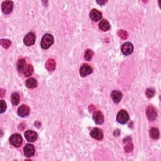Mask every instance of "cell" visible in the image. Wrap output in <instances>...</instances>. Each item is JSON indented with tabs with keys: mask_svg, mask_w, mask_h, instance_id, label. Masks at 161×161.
I'll return each mask as SVG.
<instances>
[{
	"mask_svg": "<svg viewBox=\"0 0 161 161\" xmlns=\"http://www.w3.org/2000/svg\"><path fill=\"white\" fill-rule=\"evenodd\" d=\"M35 152V148L33 145L27 144L24 147V154L27 157H32Z\"/></svg>",
	"mask_w": 161,
	"mask_h": 161,
	"instance_id": "obj_12",
	"label": "cell"
},
{
	"mask_svg": "<svg viewBox=\"0 0 161 161\" xmlns=\"http://www.w3.org/2000/svg\"><path fill=\"white\" fill-rule=\"evenodd\" d=\"M9 142L13 146L15 147H18L22 145L23 142V138L21 135H20L18 134H15L10 137Z\"/></svg>",
	"mask_w": 161,
	"mask_h": 161,
	"instance_id": "obj_2",
	"label": "cell"
},
{
	"mask_svg": "<svg viewBox=\"0 0 161 161\" xmlns=\"http://www.w3.org/2000/svg\"><path fill=\"white\" fill-rule=\"evenodd\" d=\"M26 67V61L24 59H21L18 60L17 64V69L20 73H22Z\"/></svg>",
	"mask_w": 161,
	"mask_h": 161,
	"instance_id": "obj_19",
	"label": "cell"
},
{
	"mask_svg": "<svg viewBox=\"0 0 161 161\" xmlns=\"http://www.w3.org/2000/svg\"><path fill=\"white\" fill-rule=\"evenodd\" d=\"M54 39L53 36L50 34H47L42 37L40 45L44 49H48L54 44Z\"/></svg>",
	"mask_w": 161,
	"mask_h": 161,
	"instance_id": "obj_1",
	"label": "cell"
},
{
	"mask_svg": "<svg viewBox=\"0 0 161 161\" xmlns=\"http://www.w3.org/2000/svg\"><path fill=\"white\" fill-rule=\"evenodd\" d=\"M0 44L5 48H8L11 45V42L8 39H2L0 41Z\"/></svg>",
	"mask_w": 161,
	"mask_h": 161,
	"instance_id": "obj_25",
	"label": "cell"
},
{
	"mask_svg": "<svg viewBox=\"0 0 161 161\" xmlns=\"http://www.w3.org/2000/svg\"><path fill=\"white\" fill-rule=\"evenodd\" d=\"M131 140H132V138L130 137H127L123 140V143L125 144L124 148L125 152L128 153L132 152L134 148V145L132 142H131Z\"/></svg>",
	"mask_w": 161,
	"mask_h": 161,
	"instance_id": "obj_15",
	"label": "cell"
},
{
	"mask_svg": "<svg viewBox=\"0 0 161 161\" xmlns=\"http://www.w3.org/2000/svg\"><path fill=\"white\" fill-rule=\"evenodd\" d=\"M155 90L153 88H148L145 91V95L148 98H151L155 95Z\"/></svg>",
	"mask_w": 161,
	"mask_h": 161,
	"instance_id": "obj_26",
	"label": "cell"
},
{
	"mask_svg": "<svg viewBox=\"0 0 161 161\" xmlns=\"http://www.w3.org/2000/svg\"><path fill=\"white\" fill-rule=\"evenodd\" d=\"M94 56V52L91 49H87L84 54V59L88 60V61H90L91 60L93 59Z\"/></svg>",
	"mask_w": 161,
	"mask_h": 161,
	"instance_id": "obj_23",
	"label": "cell"
},
{
	"mask_svg": "<svg viewBox=\"0 0 161 161\" xmlns=\"http://www.w3.org/2000/svg\"><path fill=\"white\" fill-rule=\"evenodd\" d=\"M93 120L96 124L101 125L104 122V116L99 111H96L93 114Z\"/></svg>",
	"mask_w": 161,
	"mask_h": 161,
	"instance_id": "obj_14",
	"label": "cell"
},
{
	"mask_svg": "<svg viewBox=\"0 0 161 161\" xmlns=\"http://www.w3.org/2000/svg\"><path fill=\"white\" fill-rule=\"evenodd\" d=\"M25 137L28 142H34L37 138V134L33 130H27L25 133Z\"/></svg>",
	"mask_w": 161,
	"mask_h": 161,
	"instance_id": "obj_11",
	"label": "cell"
},
{
	"mask_svg": "<svg viewBox=\"0 0 161 161\" xmlns=\"http://www.w3.org/2000/svg\"><path fill=\"white\" fill-rule=\"evenodd\" d=\"M37 83L36 80L34 78H30L27 80L26 81V86L28 88L32 89L37 86Z\"/></svg>",
	"mask_w": 161,
	"mask_h": 161,
	"instance_id": "obj_21",
	"label": "cell"
},
{
	"mask_svg": "<svg viewBox=\"0 0 161 161\" xmlns=\"http://www.w3.org/2000/svg\"><path fill=\"white\" fill-rule=\"evenodd\" d=\"M116 120L118 121V122L121 124L127 123L129 120L128 113L125 110H120L118 113Z\"/></svg>",
	"mask_w": 161,
	"mask_h": 161,
	"instance_id": "obj_3",
	"label": "cell"
},
{
	"mask_svg": "<svg viewBox=\"0 0 161 161\" xmlns=\"http://www.w3.org/2000/svg\"><path fill=\"white\" fill-rule=\"evenodd\" d=\"M35 40L36 36L35 33L30 32L27 34V35H25L23 40V42L27 46H32L35 43Z\"/></svg>",
	"mask_w": 161,
	"mask_h": 161,
	"instance_id": "obj_4",
	"label": "cell"
},
{
	"mask_svg": "<svg viewBox=\"0 0 161 161\" xmlns=\"http://www.w3.org/2000/svg\"><path fill=\"white\" fill-rule=\"evenodd\" d=\"M146 115L150 121L155 120L157 117V111L156 108L152 106H148L146 110Z\"/></svg>",
	"mask_w": 161,
	"mask_h": 161,
	"instance_id": "obj_7",
	"label": "cell"
},
{
	"mask_svg": "<svg viewBox=\"0 0 161 161\" xmlns=\"http://www.w3.org/2000/svg\"><path fill=\"white\" fill-rule=\"evenodd\" d=\"M107 2L106 1H97L96 3H98L99 5H104Z\"/></svg>",
	"mask_w": 161,
	"mask_h": 161,
	"instance_id": "obj_30",
	"label": "cell"
},
{
	"mask_svg": "<svg viewBox=\"0 0 161 161\" xmlns=\"http://www.w3.org/2000/svg\"><path fill=\"white\" fill-rule=\"evenodd\" d=\"M121 50L125 55H129L133 52L134 46L130 42H126L122 45Z\"/></svg>",
	"mask_w": 161,
	"mask_h": 161,
	"instance_id": "obj_6",
	"label": "cell"
},
{
	"mask_svg": "<svg viewBox=\"0 0 161 161\" xmlns=\"http://www.w3.org/2000/svg\"><path fill=\"white\" fill-rule=\"evenodd\" d=\"M93 73V69L88 64H84L80 68L79 73L82 77H85Z\"/></svg>",
	"mask_w": 161,
	"mask_h": 161,
	"instance_id": "obj_8",
	"label": "cell"
},
{
	"mask_svg": "<svg viewBox=\"0 0 161 161\" xmlns=\"http://www.w3.org/2000/svg\"><path fill=\"white\" fill-rule=\"evenodd\" d=\"M150 137L152 138L153 139L157 140L159 138L160 136V133H159V130L156 128H152L150 130Z\"/></svg>",
	"mask_w": 161,
	"mask_h": 161,
	"instance_id": "obj_20",
	"label": "cell"
},
{
	"mask_svg": "<svg viewBox=\"0 0 161 161\" xmlns=\"http://www.w3.org/2000/svg\"><path fill=\"white\" fill-rule=\"evenodd\" d=\"M13 3L12 1H5L2 5V10L4 14H9L12 12Z\"/></svg>",
	"mask_w": 161,
	"mask_h": 161,
	"instance_id": "obj_5",
	"label": "cell"
},
{
	"mask_svg": "<svg viewBox=\"0 0 161 161\" xmlns=\"http://www.w3.org/2000/svg\"><path fill=\"white\" fill-rule=\"evenodd\" d=\"M89 17L94 22H98L102 18V13L96 9H93L89 13Z\"/></svg>",
	"mask_w": 161,
	"mask_h": 161,
	"instance_id": "obj_10",
	"label": "cell"
},
{
	"mask_svg": "<svg viewBox=\"0 0 161 161\" xmlns=\"http://www.w3.org/2000/svg\"><path fill=\"white\" fill-rule=\"evenodd\" d=\"M120 130L117 129V130H115V132H114V135L115 136L118 137V136L120 135Z\"/></svg>",
	"mask_w": 161,
	"mask_h": 161,
	"instance_id": "obj_29",
	"label": "cell"
},
{
	"mask_svg": "<svg viewBox=\"0 0 161 161\" xmlns=\"http://www.w3.org/2000/svg\"><path fill=\"white\" fill-rule=\"evenodd\" d=\"M111 97L115 103H118L122 98V93L118 90H114L111 93Z\"/></svg>",
	"mask_w": 161,
	"mask_h": 161,
	"instance_id": "obj_16",
	"label": "cell"
},
{
	"mask_svg": "<svg viewBox=\"0 0 161 161\" xmlns=\"http://www.w3.org/2000/svg\"><path fill=\"white\" fill-rule=\"evenodd\" d=\"M30 113V108L27 105H22L18 109V114L21 117H25Z\"/></svg>",
	"mask_w": 161,
	"mask_h": 161,
	"instance_id": "obj_13",
	"label": "cell"
},
{
	"mask_svg": "<svg viewBox=\"0 0 161 161\" xmlns=\"http://www.w3.org/2000/svg\"><path fill=\"white\" fill-rule=\"evenodd\" d=\"M24 74L26 77H29L30 76H32L34 73V67L32 65L28 64L26 66L25 70H24Z\"/></svg>",
	"mask_w": 161,
	"mask_h": 161,
	"instance_id": "obj_22",
	"label": "cell"
},
{
	"mask_svg": "<svg viewBox=\"0 0 161 161\" xmlns=\"http://www.w3.org/2000/svg\"><path fill=\"white\" fill-rule=\"evenodd\" d=\"M20 102V96L17 93H13L12 95V103L13 105H18Z\"/></svg>",
	"mask_w": 161,
	"mask_h": 161,
	"instance_id": "obj_24",
	"label": "cell"
},
{
	"mask_svg": "<svg viewBox=\"0 0 161 161\" xmlns=\"http://www.w3.org/2000/svg\"><path fill=\"white\" fill-rule=\"evenodd\" d=\"M99 28L101 30H102V31L106 32V31H108V30L110 29L111 26L108 20L104 19L102 20L101 22L99 23Z\"/></svg>",
	"mask_w": 161,
	"mask_h": 161,
	"instance_id": "obj_18",
	"label": "cell"
},
{
	"mask_svg": "<svg viewBox=\"0 0 161 161\" xmlns=\"http://www.w3.org/2000/svg\"><path fill=\"white\" fill-rule=\"evenodd\" d=\"M6 103L4 100H1V113L5 112L6 109Z\"/></svg>",
	"mask_w": 161,
	"mask_h": 161,
	"instance_id": "obj_28",
	"label": "cell"
},
{
	"mask_svg": "<svg viewBox=\"0 0 161 161\" xmlns=\"http://www.w3.org/2000/svg\"><path fill=\"white\" fill-rule=\"evenodd\" d=\"M118 35L121 38H122L123 40H125L127 39L128 37V34L127 32L124 31V30H119V31L118 32Z\"/></svg>",
	"mask_w": 161,
	"mask_h": 161,
	"instance_id": "obj_27",
	"label": "cell"
},
{
	"mask_svg": "<svg viewBox=\"0 0 161 161\" xmlns=\"http://www.w3.org/2000/svg\"><path fill=\"white\" fill-rule=\"evenodd\" d=\"M90 135L95 139L98 140H101L103 138V133L102 130L98 128H95L91 131Z\"/></svg>",
	"mask_w": 161,
	"mask_h": 161,
	"instance_id": "obj_9",
	"label": "cell"
},
{
	"mask_svg": "<svg viewBox=\"0 0 161 161\" xmlns=\"http://www.w3.org/2000/svg\"><path fill=\"white\" fill-rule=\"evenodd\" d=\"M56 67L55 61L53 59H49L45 63V68L48 71H54Z\"/></svg>",
	"mask_w": 161,
	"mask_h": 161,
	"instance_id": "obj_17",
	"label": "cell"
},
{
	"mask_svg": "<svg viewBox=\"0 0 161 161\" xmlns=\"http://www.w3.org/2000/svg\"><path fill=\"white\" fill-rule=\"evenodd\" d=\"M5 95V91L3 89H1V96L3 97Z\"/></svg>",
	"mask_w": 161,
	"mask_h": 161,
	"instance_id": "obj_31",
	"label": "cell"
}]
</instances>
